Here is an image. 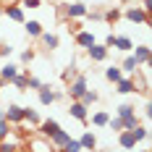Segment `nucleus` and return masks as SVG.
<instances>
[{
    "instance_id": "3",
    "label": "nucleus",
    "mask_w": 152,
    "mask_h": 152,
    "mask_svg": "<svg viewBox=\"0 0 152 152\" xmlns=\"http://www.w3.org/2000/svg\"><path fill=\"white\" fill-rule=\"evenodd\" d=\"M87 58H89V63H105L110 58V50L102 42H94L92 47H87Z\"/></svg>"
},
{
    "instance_id": "19",
    "label": "nucleus",
    "mask_w": 152,
    "mask_h": 152,
    "mask_svg": "<svg viewBox=\"0 0 152 152\" xmlns=\"http://www.w3.org/2000/svg\"><path fill=\"white\" fill-rule=\"evenodd\" d=\"M137 139H134V134H131V131H121V134H118V147H121V150H137Z\"/></svg>"
},
{
    "instance_id": "40",
    "label": "nucleus",
    "mask_w": 152,
    "mask_h": 152,
    "mask_svg": "<svg viewBox=\"0 0 152 152\" xmlns=\"http://www.w3.org/2000/svg\"><path fill=\"white\" fill-rule=\"evenodd\" d=\"M11 3H16V0H3V3H0V8H3V5H11Z\"/></svg>"
},
{
    "instance_id": "13",
    "label": "nucleus",
    "mask_w": 152,
    "mask_h": 152,
    "mask_svg": "<svg viewBox=\"0 0 152 152\" xmlns=\"http://www.w3.org/2000/svg\"><path fill=\"white\" fill-rule=\"evenodd\" d=\"M5 121L18 126V123H24V107L21 105H8L5 107Z\"/></svg>"
},
{
    "instance_id": "35",
    "label": "nucleus",
    "mask_w": 152,
    "mask_h": 152,
    "mask_svg": "<svg viewBox=\"0 0 152 152\" xmlns=\"http://www.w3.org/2000/svg\"><path fill=\"white\" fill-rule=\"evenodd\" d=\"M18 5H21V8H31V11H37V8H42V0H21Z\"/></svg>"
},
{
    "instance_id": "43",
    "label": "nucleus",
    "mask_w": 152,
    "mask_h": 152,
    "mask_svg": "<svg viewBox=\"0 0 152 152\" xmlns=\"http://www.w3.org/2000/svg\"><path fill=\"white\" fill-rule=\"evenodd\" d=\"M0 18H3V8H0Z\"/></svg>"
},
{
    "instance_id": "34",
    "label": "nucleus",
    "mask_w": 152,
    "mask_h": 152,
    "mask_svg": "<svg viewBox=\"0 0 152 152\" xmlns=\"http://www.w3.org/2000/svg\"><path fill=\"white\" fill-rule=\"evenodd\" d=\"M42 84H45L42 79H37V76H31V74H29V79H26V89H34V92H37Z\"/></svg>"
},
{
    "instance_id": "25",
    "label": "nucleus",
    "mask_w": 152,
    "mask_h": 152,
    "mask_svg": "<svg viewBox=\"0 0 152 152\" xmlns=\"http://www.w3.org/2000/svg\"><path fill=\"white\" fill-rule=\"evenodd\" d=\"M105 79L110 81V84H118V81L123 79V71L118 68V66H107L105 68Z\"/></svg>"
},
{
    "instance_id": "26",
    "label": "nucleus",
    "mask_w": 152,
    "mask_h": 152,
    "mask_svg": "<svg viewBox=\"0 0 152 152\" xmlns=\"http://www.w3.org/2000/svg\"><path fill=\"white\" fill-rule=\"evenodd\" d=\"M68 139H71V134H68V131H58V134H55V137H50V144H53V150H61L63 144H66V142H68Z\"/></svg>"
},
{
    "instance_id": "38",
    "label": "nucleus",
    "mask_w": 152,
    "mask_h": 152,
    "mask_svg": "<svg viewBox=\"0 0 152 152\" xmlns=\"http://www.w3.org/2000/svg\"><path fill=\"white\" fill-rule=\"evenodd\" d=\"M84 18H89V21H102V11H87Z\"/></svg>"
},
{
    "instance_id": "45",
    "label": "nucleus",
    "mask_w": 152,
    "mask_h": 152,
    "mask_svg": "<svg viewBox=\"0 0 152 152\" xmlns=\"http://www.w3.org/2000/svg\"><path fill=\"white\" fill-rule=\"evenodd\" d=\"M0 89H3V81H0Z\"/></svg>"
},
{
    "instance_id": "24",
    "label": "nucleus",
    "mask_w": 152,
    "mask_h": 152,
    "mask_svg": "<svg viewBox=\"0 0 152 152\" xmlns=\"http://www.w3.org/2000/svg\"><path fill=\"white\" fill-rule=\"evenodd\" d=\"M24 123H29V126H39L42 123V118H39V113L34 110V107H24Z\"/></svg>"
},
{
    "instance_id": "15",
    "label": "nucleus",
    "mask_w": 152,
    "mask_h": 152,
    "mask_svg": "<svg viewBox=\"0 0 152 152\" xmlns=\"http://www.w3.org/2000/svg\"><path fill=\"white\" fill-rule=\"evenodd\" d=\"M131 50H134L131 55L137 58L139 66H147V63H150V45H134Z\"/></svg>"
},
{
    "instance_id": "42",
    "label": "nucleus",
    "mask_w": 152,
    "mask_h": 152,
    "mask_svg": "<svg viewBox=\"0 0 152 152\" xmlns=\"http://www.w3.org/2000/svg\"><path fill=\"white\" fill-rule=\"evenodd\" d=\"M118 3H121V5H126V3H134V0H118Z\"/></svg>"
},
{
    "instance_id": "39",
    "label": "nucleus",
    "mask_w": 152,
    "mask_h": 152,
    "mask_svg": "<svg viewBox=\"0 0 152 152\" xmlns=\"http://www.w3.org/2000/svg\"><path fill=\"white\" fill-rule=\"evenodd\" d=\"M11 53H13V47H11V45H5V42L0 45V58H11Z\"/></svg>"
},
{
    "instance_id": "22",
    "label": "nucleus",
    "mask_w": 152,
    "mask_h": 152,
    "mask_svg": "<svg viewBox=\"0 0 152 152\" xmlns=\"http://www.w3.org/2000/svg\"><path fill=\"white\" fill-rule=\"evenodd\" d=\"M102 21H105V24H118V21H121V8L113 5V8L102 11Z\"/></svg>"
},
{
    "instance_id": "20",
    "label": "nucleus",
    "mask_w": 152,
    "mask_h": 152,
    "mask_svg": "<svg viewBox=\"0 0 152 152\" xmlns=\"http://www.w3.org/2000/svg\"><path fill=\"white\" fill-rule=\"evenodd\" d=\"M134 47V39L126 37V34H115V42H113V50H121V53H131Z\"/></svg>"
},
{
    "instance_id": "12",
    "label": "nucleus",
    "mask_w": 152,
    "mask_h": 152,
    "mask_svg": "<svg viewBox=\"0 0 152 152\" xmlns=\"http://www.w3.org/2000/svg\"><path fill=\"white\" fill-rule=\"evenodd\" d=\"M37 97H39V105H53L55 100H58V92H53V87L50 84H42L39 89H37Z\"/></svg>"
},
{
    "instance_id": "36",
    "label": "nucleus",
    "mask_w": 152,
    "mask_h": 152,
    "mask_svg": "<svg viewBox=\"0 0 152 152\" xmlns=\"http://www.w3.org/2000/svg\"><path fill=\"white\" fill-rule=\"evenodd\" d=\"M11 131H13V129H11V123H8V121H0V139H8Z\"/></svg>"
},
{
    "instance_id": "31",
    "label": "nucleus",
    "mask_w": 152,
    "mask_h": 152,
    "mask_svg": "<svg viewBox=\"0 0 152 152\" xmlns=\"http://www.w3.org/2000/svg\"><path fill=\"white\" fill-rule=\"evenodd\" d=\"M131 134H134V139H137V142H147V139H150V129L139 123V126L134 129V131H131Z\"/></svg>"
},
{
    "instance_id": "27",
    "label": "nucleus",
    "mask_w": 152,
    "mask_h": 152,
    "mask_svg": "<svg viewBox=\"0 0 152 152\" xmlns=\"http://www.w3.org/2000/svg\"><path fill=\"white\" fill-rule=\"evenodd\" d=\"M26 79H29V68H21V74L16 76L11 84H13V87H16L18 92H26Z\"/></svg>"
},
{
    "instance_id": "29",
    "label": "nucleus",
    "mask_w": 152,
    "mask_h": 152,
    "mask_svg": "<svg viewBox=\"0 0 152 152\" xmlns=\"http://www.w3.org/2000/svg\"><path fill=\"white\" fill-rule=\"evenodd\" d=\"M97 100H100V94H97L94 89H87L84 94H81V97H79V102H81V105H87V107H92L94 102H97Z\"/></svg>"
},
{
    "instance_id": "14",
    "label": "nucleus",
    "mask_w": 152,
    "mask_h": 152,
    "mask_svg": "<svg viewBox=\"0 0 152 152\" xmlns=\"http://www.w3.org/2000/svg\"><path fill=\"white\" fill-rule=\"evenodd\" d=\"M118 68L123 71V76H134V74H139V68H142V66H139V63H137V58H134V55L129 53V55L123 58V63L118 66Z\"/></svg>"
},
{
    "instance_id": "11",
    "label": "nucleus",
    "mask_w": 152,
    "mask_h": 152,
    "mask_svg": "<svg viewBox=\"0 0 152 152\" xmlns=\"http://www.w3.org/2000/svg\"><path fill=\"white\" fill-rule=\"evenodd\" d=\"M115 92L118 94H137V76H123L115 84Z\"/></svg>"
},
{
    "instance_id": "9",
    "label": "nucleus",
    "mask_w": 152,
    "mask_h": 152,
    "mask_svg": "<svg viewBox=\"0 0 152 152\" xmlns=\"http://www.w3.org/2000/svg\"><path fill=\"white\" fill-rule=\"evenodd\" d=\"M37 131H39V137H45V139H50V137H55L58 131H61V123L55 121V118H45V121L37 126Z\"/></svg>"
},
{
    "instance_id": "8",
    "label": "nucleus",
    "mask_w": 152,
    "mask_h": 152,
    "mask_svg": "<svg viewBox=\"0 0 152 152\" xmlns=\"http://www.w3.org/2000/svg\"><path fill=\"white\" fill-rule=\"evenodd\" d=\"M3 16H5V18H11V21H16V24H24V21H26V16H24V8H21L18 3L3 5Z\"/></svg>"
},
{
    "instance_id": "21",
    "label": "nucleus",
    "mask_w": 152,
    "mask_h": 152,
    "mask_svg": "<svg viewBox=\"0 0 152 152\" xmlns=\"http://www.w3.org/2000/svg\"><path fill=\"white\" fill-rule=\"evenodd\" d=\"M18 147H21V142L13 137V131L8 134V139H0V152H18Z\"/></svg>"
},
{
    "instance_id": "30",
    "label": "nucleus",
    "mask_w": 152,
    "mask_h": 152,
    "mask_svg": "<svg viewBox=\"0 0 152 152\" xmlns=\"http://www.w3.org/2000/svg\"><path fill=\"white\" fill-rule=\"evenodd\" d=\"M55 152H84V150H81L79 139H74V137H71V139H68V142H66V144L61 147V150H55Z\"/></svg>"
},
{
    "instance_id": "28",
    "label": "nucleus",
    "mask_w": 152,
    "mask_h": 152,
    "mask_svg": "<svg viewBox=\"0 0 152 152\" xmlns=\"http://www.w3.org/2000/svg\"><path fill=\"white\" fill-rule=\"evenodd\" d=\"M115 115L118 118H131V115H137V107L131 105V102H123V105L115 107Z\"/></svg>"
},
{
    "instance_id": "5",
    "label": "nucleus",
    "mask_w": 152,
    "mask_h": 152,
    "mask_svg": "<svg viewBox=\"0 0 152 152\" xmlns=\"http://www.w3.org/2000/svg\"><path fill=\"white\" fill-rule=\"evenodd\" d=\"M68 115L76 118V121H81V123H89L87 121V118H89V107L81 105L79 100H71V102H68Z\"/></svg>"
},
{
    "instance_id": "18",
    "label": "nucleus",
    "mask_w": 152,
    "mask_h": 152,
    "mask_svg": "<svg viewBox=\"0 0 152 152\" xmlns=\"http://www.w3.org/2000/svg\"><path fill=\"white\" fill-rule=\"evenodd\" d=\"M87 121H92V126H94V129H105L107 121H110V113H107V110H97V113H92Z\"/></svg>"
},
{
    "instance_id": "17",
    "label": "nucleus",
    "mask_w": 152,
    "mask_h": 152,
    "mask_svg": "<svg viewBox=\"0 0 152 152\" xmlns=\"http://www.w3.org/2000/svg\"><path fill=\"white\" fill-rule=\"evenodd\" d=\"M37 39H39V42H42V47H45V50H50V53H53V50H58V42H61V39H58V34H50V31H42Z\"/></svg>"
},
{
    "instance_id": "1",
    "label": "nucleus",
    "mask_w": 152,
    "mask_h": 152,
    "mask_svg": "<svg viewBox=\"0 0 152 152\" xmlns=\"http://www.w3.org/2000/svg\"><path fill=\"white\" fill-rule=\"evenodd\" d=\"M121 16L126 21H131V24H139V26H147L150 24V13L142 5H137V0H134V5H129L126 11H121Z\"/></svg>"
},
{
    "instance_id": "6",
    "label": "nucleus",
    "mask_w": 152,
    "mask_h": 152,
    "mask_svg": "<svg viewBox=\"0 0 152 152\" xmlns=\"http://www.w3.org/2000/svg\"><path fill=\"white\" fill-rule=\"evenodd\" d=\"M26 147H29V152H55L53 144H50V139H45V137H29Z\"/></svg>"
},
{
    "instance_id": "7",
    "label": "nucleus",
    "mask_w": 152,
    "mask_h": 152,
    "mask_svg": "<svg viewBox=\"0 0 152 152\" xmlns=\"http://www.w3.org/2000/svg\"><path fill=\"white\" fill-rule=\"evenodd\" d=\"M74 42H76V47L87 50V47H92L94 42H97V37H94V31H89V29H79L74 34Z\"/></svg>"
},
{
    "instance_id": "2",
    "label": "nucleus",
    "mask_w": 152,
    "mask_h": 152,
    "mask_svg": "<svg viewBox=\"0 0 152 152\" xmlns=\"http://www.w3.org/2000/svg\"><path fill=\"white\" fill-rule=\"evenodd\" d=\"M89 89V81H87V74H76L71 81H68V89H66V94L71 97V100H79L84 92Z\"/></svg>"
},
{
    "instance_id": "37",
    "label": "nucleus",
    "mask_w": 152,
    "mask_h": 152,
    "mask_svg": "<svg viewBox=\"0 0 152 152\" xmlns=\"http://www.w3.org/2000/svg\"><path fill=\"white\" fill-rule=\"evenodd\" d=\"M34 61V50H24L21 53V66H26V63H31Z\"/></svg>"
},
{
    "instance_id": "41",
    "label": "nucleus",
    "mask_w": 152,
    "mask_h": 152,
    "mask_svg": "<svg viewBox=\"0 0 152 152\" xmlns=\"http://www.w3.org/2000/svg\"><path fill=\"white\" fill-rule=\"evenodd\" d=\"M0 121H5V110H0Z\"/></svg>"
},
{
    "instance_id": "4",
    "label": "nucleus",
    "mask_w": 152,
    "mask_h": 152,
    "mask_svg": "<svg viewBox=\"0 0 152 152\" xmlns=\"http://www.w3.org/2000/svg\"><path fill=\"white\" fill-rule=\"evenodd\" d=\"M87 11H89V5L81 3V0H74L71 5H66V16H68V21H79V18H84Z\"/></svg>"
},
{
    "instance_id": "10",
    "label": "nucleus",
    "mask_w": 152,
    "mask_h": 152,
    "mask_svg": "<svg viewBox=\"0 0 152 152\" xmlns=\"http://www.w3.org/2000/svg\"><path fill=\"white\" fill-rule=\"evenodd\" d=\"M18 74H21V66H16V63H3L0 66V81L3 84H11Z\"/></svg>"
},
{
    "instance_id": "33",
    "label": "nucleus",
    "mask_w": 152,
    "mask_h": 152,
    "mask_svg": "<svg viewBox=\"0 0 152 152\" xmlns=\"http://www.w3.org/2000/svg\"><path fill=\"white\" fill-rule=\"evenodd\" d=\"M76 74H79V68H76V61H74V58H71V63H68V68L63 71V81L68 84V81H71V79H74Z\"/></svg>"
},
{
    "instance_id": "23",
    "label": "nucleus",
    "mask_w": 152,
    "mask_h": 152,
    "mask_svg": "<svg viewBox=\"0 0 152 152\" xmlns=\"http://www.w3.org/2000/svg\"><path fill=\"white\" fill-rule=\"evenodd\" d=\"M24 31H26L29 37H34V39H37L45 29H42V24H39V21H34V18H31V21H24Z\"/></svg>"
},
{
    "instance_id": "32",
    "label": "nucleus",
    "mask_w": 152,
    "mask_h": 152,
    "mask_svg": "<svg viewBox=\"0 0 152 152\" xmlns=\"http://www.w3.org/2000/svg\"><path fill=\"white\" fill-rule=\"evenodd\" d=\"M105 129H110V131H115V134H121L123 131V121L118 118V115H110V121H107Z\"/></svg>"
},
{
    "instance_id": "16",
    "label": "nucleus",
    "mask_w": 152,
    "mask_h": 152,
    "mask_svg": "<svg viewBox=\"0 0 152 152\" xmlns=\"http://www.w3.org/2000/svg\"><path fill=\"white\" fill-rule=\"evenodd\" d=\"M79 144H81V150H84V152H94V150H97V137H94L92 131H84V134L79 137Z\"/></svg>"
},
{
    "instance_id": "44",
    "label": "nucleus",
    "mask_w": 152,
    "mask_h": 152,
    "mask_svg": "<svg viewBox=\"0 0 152 152\" xmlns=\"http://www.w3.org/2000/svg\"><path fill=\"white\" fill-rule=\"evenodd\" d=\"M139 152H150V150H139Z\"/></svg>"
}]
</instances>
